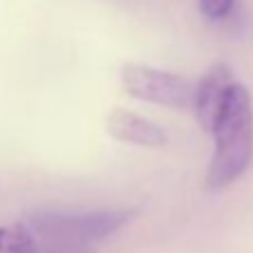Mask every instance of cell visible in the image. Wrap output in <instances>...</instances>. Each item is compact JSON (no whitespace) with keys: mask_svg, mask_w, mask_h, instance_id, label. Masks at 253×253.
<instances>
[{"mask_svg":"<svg viewBox=\"0 0 253 253\" xmlns=\"http://www.w3.org/2000/svg\"><path fill=\"white\" fill-rule=\"evenodd\" d=\"M132 211L61 213L41 211L25 220L36 238L34 253H94V247L132 220Z\"/></svg>","mask_w":253,"mask_h":253,"instance_id":"2","label":"cell"},{"mask_svg":"<svg viewBox=\"0 0 253 253\" xmlns=\"http://www.w3.org/2000/svg\"><path fill=\"white\" fill-rule=\"evenodd\" d=\"M211 134L215 153L206 170V188L222 191L233 184L253 159V103L242 83L229 87Z\"/></svg>","mask_w":253,"mask_h":253,"instance_id":"1","label":"cell"},{"mask_svg":"<svg viewBox=\"0 0 253 253\" xmlns=\"http://www.w3.org/2000/svg\"><path fill=\"white\" fill-rule=\"evenodd\" d=\"M36 238L25 224L0 226V253H34Z\"/></svg>","mask_w":253,"mask_h":253,"instance_id":"6","label":"cell"},{"mask_svg":"<svg viewBox=\"0 0 253 253\" xmlns=\"http://www.w3.org/2000/svg\"><path fill=\"white\" fill-rule=\"evenodd\" d=\"M235 0H200V9L209 20H224L231 16Z\"/></svg>","mask_w":253,"mask_h":253,"instance_id":"7","label":"cell"},{"mask_svg":"<svg viewBox=\"0 0 253 253\" xmlns=\"http://www.w3.org/2000/svg\"><path fill=\"white\" fill-rule=\"evenodd\" d=\"M121 83L130 96L148 103L168 105V108H193L195 83L170 72H162L146 65H124Z\"/></svg>","mask_w":253,"mask_h":253,"instance_id":"3","label":"cell"},{"mask_svg":"<svg viewBox=\"0 0 253 253\" xmlns=\"http://www.w3.org/2000/svg\"><path fill=\"white\" fill-rule=\"evenodd\" d=\"M235 83V77L231 72L229 65L224 63H217L213 65L200 83H195V101H193V110L197 115L200 126L211 134L217 115L222 110V103H224V96L229 92V87Z\"/></svg>","mask_w":253,"mask_h":253,"instance_id":"4","label":"cell"},{"mask_svg":"<svg viewBox=\"0 0 253 253\" xmlns=\"http://www.w3.org/2000/svg\"><path fill=\"white\" fill-rule=\"evenodd\" d=\"M108 132L117 141L148 146V148H159V146H164L168 141L166 132H164V128L159 124L126 110H115L108 117Z\"/></svg>","mask_w":253,"mask_h":253,"instance_id":"5","label":"cell"}]
</instances>
